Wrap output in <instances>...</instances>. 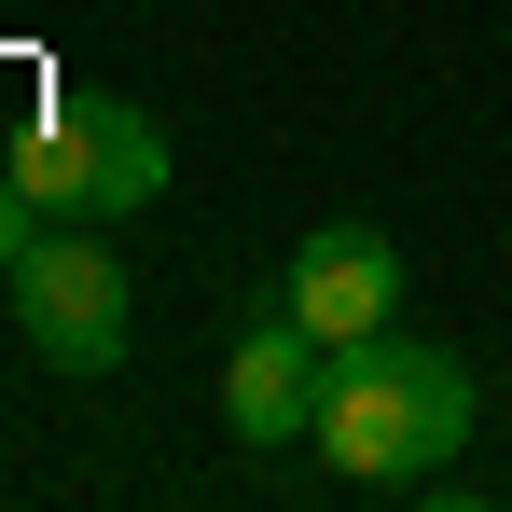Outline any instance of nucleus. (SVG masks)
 <instances>
[{"label":"nucleus","mask_w":512,"mask_h":512,"mask_svg":"<svg viewBox=\"0 0 512 512\" xmlns=\"http://www.w3.org/2000/svg\"><path fill=\"white\" fill-rule=\"evenodd\" d=\"M305 443L333 457V485H429V471L471 443V360H443V346H416V333L333 346Z\"/></svg>","instance_id":"1"},{"label":"nucleus","mask_w":512,"mask_h":512,"mask_svg":"<svg viewBox=\"0 0 512 512\" xmlns=\"http://www.w3.org/2000/svg\"><path fill=\"white\" fill-rule=\"evenodd\" d=\"M0 167L28 180L42 222H139V208L167 194V125L125 111V97H56Z\"/></svg>","instance_id":"2"},{"label":"nucleus","mask_w":512,"mask_h":512,"mask_svg":"<svg viewBox=\"0 0 512 512\" xmlns=\"http://www.w3.org/2000/svg\"><path fill=\"white\" fill-rule=\"evenodd\" d=\"M0 291H14V333L42 346L56 374H111L125 333H139V291H125V263L97 250V222H42Z\"/></svg>","instance_id":"3"},{"label":"nucleus","mask_w":512,"mask_h":512,"mask_svg":"<svg viewBox=\"0 0 512 512\" xmlns=\"http://www.w3.org/2000/svg\"><path fill=\"white\" fill-rule=\"evenodd\" d=\"M277 305H291L319 346H374L388 305H402V250H388L374 222H319V236L291 250V277H277Z\"/></svg>","instance_id":"4"},{"label":"nucleus","mask_w":512,"mask_h":512,"mask_svg":"<svg viewBox=\"0 0 512 512\" xmlns=\"http://www.w3.org/2000/svg\"><path fill=\"white\" fill-rule=\"evenodd\" d=\"M319 374H333V346L305 333L291 305H263L236 333V360H222V429L236 443H305L319 429Z\"/></svg>","instance_id":"5"},{"label":"nucleus","mask_w":512,"mask_h":512,"mask_svg":"<svg viewBox=\"0 0 512 512\" xmlns=\"http://www.w3.org/2000/svg\"><path fill=\"white\" fill-rule=\"evenodd\" d=\"M28 236H42V208H28V180L0 167V277H14V263H28Z\"/></svg>","instance_id":"6"}]
</instances>
